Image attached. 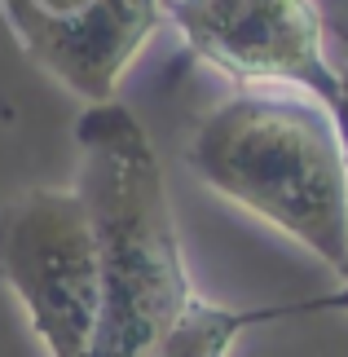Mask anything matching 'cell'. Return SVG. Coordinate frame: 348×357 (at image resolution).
I'll return each instance as SVG.
<instances>
[{
    "mask_svg": "<svg viewBox=\"0 0 348 357\" xmlns=\"http://www.w3.org/2000/svg\"><path fill=\"white\" fill-rule=\"evenodd\" d=\"M199 62L243 89H287L335 106L340 62L309 0H168Z\"/></svg>",
    "mask_w": 348,
    "mask_h": 357,
    "instance_id": "4",
    "label": "cell"
},
{
    "mask_svg": "<svg viewBox=\"0 0 348 357\" xmlns=\"http://www.w3.org/2000/svg\"><path fill=\"white\" fill-rule=\"evenodd\" d=\"M36 66L89 106L115 102L133 58L168 18V0H0Z\"/></svg>",
    "mask_w": 348,
    "mask_h": 357,
    "instance_id": "5",
    "label": "cell"
},
{
    "mask_svg": "<svg viewBox=\"0 0 348 357\" xmlns=\"http://www.w3.org/2000/svg\"><path fill=\"white\" fill-rule=\"evenodd\" d=\"M317 22H322V31L331 45H340V53L348 58V0H309Z\"/></svg>",
    "mask_w": 348,
    "mask_h": 357,
    "instance_id": "7",
    "label": "cell"
},
{
    "mask_svg": "<svg viewBox=\"0 0 348 357\" xmlns=\"http://www.w3.org/2000/svg\"><path fill=\"white\" fill-rule=\"evenodd\" d=\"M0 282L49 357H93L102 269L80 190H27L0 208Z\"/></svg>",
    "mask_w": 348,
    "mask_h": 357,
    "instance_id": "3",
    "label": "cell"
},
{
    "mask_svg": "<svg viewBox=\"0 0 348 357\" xmlns=\"http://www.w3.org/2000/svg\"><path fill=\"white\" fill-rule=\"evenodd\" d=\"M75 142V190L89 208L102 269L93 357H150L194 296L159 155L137 115L119 102L84 106Z\"/></svg>",
    "mask_w": 348,
    "mask_h": 357,
    "instance_id": "1",
    "label": "cell"
},
{
    "mask_svg": "<svg viewBox=\"0 0 348 357\" xmlns=\"http://www.w3.org/2000/svg\"><path fill=\"white\" fill-rule=\"evenodd\" d=\"M300 305H273V309H229L212 305L203 296H190V305L181 309V318L159 335V344L150 357H229L243 331H252L260 322H278Z\"/></svg>",
    "mask_w": 348,
    "mask_h": 357,
    "instance_id": "6",
    "label": "cell"
},
{
    "mask_svg": "<svg viewBox=\"0 0 348 357\" xmlns=\"http://www.w3.org/2000/svg\"><path fill=\"white\" fill-rule=\"evenodd\" d=\"M335 123H340V132H344V150H348V58L340 62V98H335ZM322 309H348V269H344V287L335 296H322Z\"/></svg>",
    "mask_w": 348,
    "mask_h": 357,
    "instance_id": "8",
    "label": "cell"
},
{
    "mask_svg": "<svg viewBox=\"0 0 348 357\" xmlns=\"http://www.w3.org/2000/svg\"><path fill=\"white\" fill-rule=\"evenodd\" d=\"M186 163L212 195L273 225L344 278L348 150L326 102L287 89H243L194 128Z\"/></svg>",
    "mask_w": 348,
    "mask_h": 357,
    "instance_id": "2",
    "label": "cell"
}]
</instances>
